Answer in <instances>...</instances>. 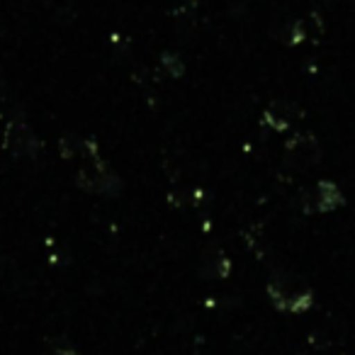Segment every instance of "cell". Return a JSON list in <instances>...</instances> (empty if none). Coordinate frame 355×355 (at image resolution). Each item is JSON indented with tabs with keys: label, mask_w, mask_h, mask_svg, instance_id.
<instances>
[{
	"label": "cell",
	"mask_w": 355,
	"mask_h": 355,
	"mask_svg": "<svg viewBox=\"0 0 355 355\" xmlns=\"http://www.w3.org/2000/svg\"><path fill=\"white\" fill-rule=\"evenodd\" d=\"M343 205V193L331 180H319L316 185L306 188L300 198V207L306 214H324Z\"/></svg>",
	"instance_id": "obj_4"
},
{
	"label": "cell",
	"mask_w": 355,
	"mask_h": 355,
	"mask_svg": "<svg viewBox=\"0 0 355 355\" xmlns=\"http://www.w3.org/2000/svg\"><path fill=\"white\" fill-rule=\"evenodd\" d=\"M76 185L85 193H93V195H117L122 190V180L119 175L103 163L98 156H93L90 161H85L83 166L78 168L76 173Z\"/></svg>",
	"instance_id": "obj_2"
},
{
	"label": "cell",
	"mask_w": 355,
	"mask_h": 355,
	"mask_svg": "<svg viewBox=\"0 0 355 355\" xmlns=\"http://www.w3.org/2000/svg\"><path fill=\"white\" fill-rule=\"evenodd\" d=\"M42 355H80L69 340H51Z\"/></svg>",
	"instance_id": "obj_10"
},
{
	"label": "cell",
	"mask_w": 355,
	"mask_h": 355,
	"mask_svg": "<svg viewBox=\"0 0 355 355\" xmlns=\"http://www.w3.org/2000/svg\"><path fill=\"white\" fill-rule=\"evenodd\" d=\"M200 272L205 277H227L232 272V261L219 248H209L200 261Z\"/></svg>",
	"instance_id": "obj_7"
},
{
	"label": "cell",
	"mask_w": 355,
	"mask_h": 355,
	"mask_svg": "<svg viewBox=\"0 0 355 355\" xmlns=\"http://www.w3.org/2000/svg\"><path fill=\"white\" fill-rule=\"evenodd\" d=\"M297 117H300V107H297L295 103H290V100H275V103L268 105L266 112H263V122L270 129H275V132L290 129Z\"/></svg>",
	"instance_id": "obj_6"
},
{
	"label": "cell",
	"mask_w": 355,
	"mask_h": 355,
	"mask_svg": "<svg viewBox=\"0 0 355 355\" xmlns=\"http://www.w3.org/2000/svg\"><path fill=\"white\" fill-rule=\"evenodd\" d=\"M321 156H324V151H321L319 139L309 132H300L285 144L282 161L292 171H309V168L319 166Z\"/></svg>",
	"instance_id": "obj_3"
},
{
	"label": "cell",
	"mask_w": 355,
	"mask_h": 355,
	"mask_svg": "<svg viewBox=\"0 0 355 355\" xmlns=\"http://www.w3.org/2000/svg\"><path fill=\"white\" fill-rule=\"evenodd\" d=\"M3 141H6V148L17 158H37L42 153V141L35 134V129L30 124L20 122V119H12L6 127V134H3Z\"/></svg>",
	"instance_id": "obj_5"
},
{
	"label": "cell",
	"mask_w": 355,
	"mask_h": 355,
	"mask_svg": "<svg viewBox=\"0 0 355 355\" xmlns=\"http://www.w3.org/2000/svg\"><path fill=\"white\" fill-rule=\"evenodd\" d=\"M268 295H270L272 304L280 311H292V314H302L314 304V295L302 280L285 272H277L268 282Z\"/></svg>",
	"instance_id": "obj_1"
},
{
	"label": "cell",
	"mask_w": 355,
	"mask_h": 355,
	"mask_svg": "<svg viewBox=\"0 0 355 355\" xmlns=\"http://www.w3.org/2000/svg\"><path fill=\"white\" fill-rule=\"evenodd\" d=\"M161 64L166 66V71L173 76V78H178V76H183V61L178 59V56H173V54H166L161 59Z\"/></svg>",
	"instance_id": "obj_11"
},
{
	"label": "cell",
	"mask_w": 355,
	"mask_h": 355,
	"mask_svg": "<svg viewBox=\"0 0 355 355\" xmlns=\"http://www.w3.org/2000/svg\"><path fill=\"white\" fill-rule=\"evenodd\" d=\"M304 37H306V32L302 22H290V25L280 32V40L285 42V44H300Z\"/></svg>",
	"instance_id": "obj_9"
},
{
	"label": "cell",
	"mask_w": 355,
	"mask_h": 355,
	"mask_svg": "<svg viewBox=\"0 0 355 355\" xmlns=\"http://www.w3.org/2000/svg\"><path fill=\"white\" fill-rule=\"evenodd\" d=\"M59 153L64 158H76V156H80V153H88V156L93 158V156H98V146H95L93 141H85V139L69 134V137H64L59 141Z\"/></svg>",
	"instance_id": "obj_8"
}]
</instances>
